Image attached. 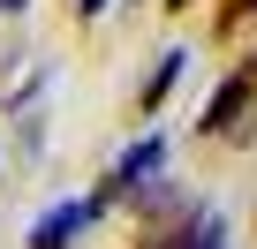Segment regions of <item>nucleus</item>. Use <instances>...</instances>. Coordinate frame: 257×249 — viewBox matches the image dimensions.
<instances>
[{"label":"nucleus","instance_id":"nucleus-1","mask_svg":"<svg viewBox=\"0 0 257 249\" xmlns=\"http://www.w3.org/2000/svg\"><path fill=\"white\" fill-rule=\"evenodd\" d=\"M98 211H106V196H68V204H53V211L31 226V249H68V241H76Z\"/></svg>","mask_w":257,"mask_h":249},{"label":"nucleus","instance_id":"nucleus-2","mask_svg":"<svg viewBox=\"0 0 257 249\" xmlns=\"http://www.w3.org/2000/svg\"><path fill=\"white\" fill-rule=\"evenodd\" d=\"M159 159H167V144H159V136H144V144H128V151L113 159V174H106V196H128V189H144V181L159 174Z\"/></svg>","mask_w":257,"mask_h":249},{"label":"nucleus","instance_id":"nucleus-3","mask_svg":"<svg viewBox=\"0 0 257 249\" xmlns=\"http://www.w3.org/2000/svg\"><path fill=\"white\" fill-rule=\"evenodd\" d=\"M242 106H249V76H227V83L212 91V106H204V129H212V136H227Z\"/></svg>","mask_w":257,"mask_h":249},{"label":"nucleus","instance_id":"nucleus-4","mask_svg":"<svg viewBox=\"0 0 257 249\" xmlns=\"http://www.w3.org/2000/svg\"><path fill=\"white\" fill-rule=\"evenodd\" d=\"M159 249H227V219H219V211H197V219H189L174 241H159Z\"/></svg>","mask_w":257,"mask_h":249},{"label":"nucleus","instance_id":"nucleus-5","mask_svg":"<svg viewBox=\"0 0 257 249\" xmlns=\"http://www.w3.org/2000/svg\"><path fill=\"white\" fill-rule=\"evenodd\" d=\"M182 61H189V53H182V46H174V53H167V61H159V68H152V83H144V106H159V98H167V91H174V76H182Z\"/></svg>","mask_w":257,"mask_h":249},{"label":"nucleus","instance_id":"nucleus-6","mask_svg":"<svg viewBox=\"0 0 257 249\" xmlns=\"http://www.w3.org/2000/svg\"><path fill=\"white\" fill-rule=\"evenodd\" d=\"M98 8H106V0H83V16H98Z\"/></svg>","mask_w":257,"mask_h":249},{"label":"nucleus","instance_id":"nucleus-7","mask_svg":"<svg viewBox=\"0 0 257 249\" xmlns=\"http://www.w3.org/2000/svg\"><path fill=\"white\" fill-rule=\"evenodd\" d=\"M8 8H23V0H0V16H8Z\"/></svg>","mask_w":257,"mask_h":249}]
</instances>
